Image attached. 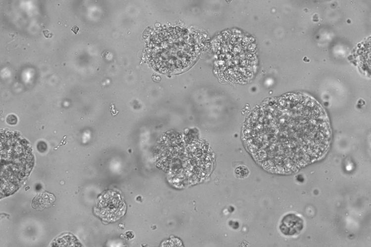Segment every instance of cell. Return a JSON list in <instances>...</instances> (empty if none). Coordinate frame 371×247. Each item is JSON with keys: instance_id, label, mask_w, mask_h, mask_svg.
I'll use <instances>...</instances> for the list:
<instances>
[{"instance_id": "obj_1", "label": "cell", "mask_w": 371, "mask_h": 247, "mask_svg": "<svg viewBox=\"0 0 371 247\" xmlns=\"http://www.w3.org/2000/svg\"><path fill=\"white\" fill-rule=\"evenodd\" d=\"M242 136L256 162L279 174L295 172L321 159L331 141L325 110L302 93L265 102L247 120Z\"/></svg>"}, {"instance_id": "obj_2", "label": "cell", "mask_w": 371, "mask_h": 247, "mask_svg": "<svg viewBox=\"0 0 371 247\" xmlns=\"http://www.w3.org/2000/svg\"><path fill=\"white\" fill-rule=\"evenodd\" d=\"M199 48L195 39L186 29L169 27L158 29L146 45L151 66L163 73H174L188 68L196 59Z\"/></svg>"}, {"instance_id": "obj_3", "label": "cell", "mask_w": 371, "mask_h": 247, "mask_svg": "<svg viewBox=\"0 0 371 247\" xmlns=\"http://www.w3.org/2000/svg\"><path fill=\"white\" fill-rule=\"evenodd\" d=\"M95 208L96 213L102 219L114 222L124 215L126 206L118 193L108 191L98 198Z\"/></svg>"}, {"instance_id": "obj_4", "label": "cell", "mask_w": 371, "mask_h": 247, "mask_svg": "<svg viewBox=\"0 0 371 247\" xmlns=\"http://www.w3.org/2000/svg\"><path fill=\"white\" fill-rule=\"evenodd\" d=\"M55 200L52 194L47 192L43 193L36 196L33 200V206L34 208L42 210L49 207Z\"/></svg>"}, {"instance_id": "obj_5", "label": "cell", "mask_w": 371, "mask_h": 247, "mask_svg": "<svg viewBox=\"0 0 371 247\" xmlns=\"http://www.w3.org/2000/svg\"><path fill=\"white\" fill-rule=\"evenodd\" d=\"M43 33L46 38H51L52 37L53 34L49 32L48 30H45L43 31Z\"/></svg>"}, {"instance_id": "obj_6", "label": "cell", "mask_w": 371, "mask_h": 247, "mask_svg": "<svg viewBox=\"0 0 371 247\" xmlns=\"http://www.w3.org/2000/svg\"><path fill=\"white\" fill-rule=\"evenodd\" d=\"M71 30L73 32V33L75 34L76 35L77 34L78 31L79 30V28L77 26L75 25V26H73L72 27V28L71 29Z\"/></svg>"}]
</instances>
